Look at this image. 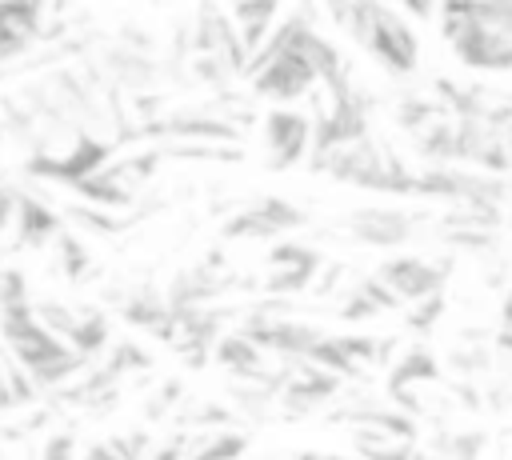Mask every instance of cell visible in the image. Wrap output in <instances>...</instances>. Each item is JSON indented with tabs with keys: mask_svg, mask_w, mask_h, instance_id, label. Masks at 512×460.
Listing matches in <instances>:
<instances>
[{
	"mask_svg": "<svg viewBox=\"0 0 512 460\" xmlns=\"http://www.w3.org/2000/svg\"><path fill=\"white\" fill-rule=\"evenodd\" d=\"M16 204H20V192L8 188V184H0V232L16 224Z\"/></svg>",
	"mask_w": 512,
	"mask_h": 460,
	"instance_id": "27",
	"label": "cell"
},
{
	"mask_svg": "<svg viewBox=\"0 0 512 460\" xmlns=\"http://www.w3.org/2000/svg\"><path fill=\"white\" fill-rule=\"evenodd\" d=\"M104 72H108L120 88H128V92H140V88H148V84L156 80L152 52L132 48V44H112V48L104 52Z\"/></svg>",
	"mask_w": 512,
	"mask_h": 460,
	"instance_id": "15",
	"label": "cell"
},
{
	"mask_svg": "<svg viewBox=\"0 0 512 460\" xmlns=\"http://www.w3.org/2000/svg\"><path fill=\"white\" fill-rule=\"evenodd\" d=\"M228 20H232V28L240 36V48L248 52V64H252V56L272 40L280 8L276 4H236V8H228Z\"/></svg>",
	"mask_w": 512,
	"mask_h": 460,
	"instance_id": "14",
	"label": "cell"
},
{
	"mask_svg": "<svg viewBox=\"0 0 512 460\" xmlns=\"http://www.w3.org/2000/svg\"><path fill=\"white\" fill-rule=\"evenodd\" d=\"M312 116L296 112V108H272L264 116V148H268V164L272 168H292L312 152Z\"/></svg>",
	"mask_w": 512,
	"mask_h": 460,
	"instance_id": "8",
	"label": "cell"
},
{
	"mask_svg": "<svg viewBox=\"0 0 512 460\" xmlns=\"http://www.w3.org/2000/svg\"><path fill=\"white\" fill-rule=\"evenodd\" d=\"M176 396H180V384H176V380H168V384L156 392V400L148 404V416H152V420H156V416H168V408H172V400H176Z\"/></svg>",
	"mask_w": 512,
	"mask_h": 460,
	"instance_id": "28",
	"label": "cell"
},
{
	"mask_svg": "<svg viewBox=\"0 0 512 460\" xmlns=\"http://www.w3.org/2000/svg\"><path fill=\"white\" fill-rule=\"evenodd\" d=\"M4 268H8V264H4V260H0V292H4Z\"/></svg>",
	"mask_w": 512,
	"mask_h": 460,
	"instance_id": "32",
	"label": "cell"
},
{
	"mask_svg": "<svg viewBox=\"0 0 512 460\" xmlns=\"http://www.w3.org/2000/svg\"><path fill=\"white\" fill-rule=\"evenodd\" d=\"M72 192L80 196V204H92V208H104V212H108V208H132V200H136V188L124 184V180L112 172V164H108L104 172L80 180Z\"/></svg>",
	"mask_w": 512,
	"mask_h": 460,
	"instance_id": "18",
	"label": "cell"
},
{
	"mask_svg": "<svg viewBox=\"0 0 512 460\" xmlns=\"http://www.w3.org/2000/svg\"><path fill=\"white\" fill-rule=\"evenodd\" d=\"M108 444L116 448V456H120V460H140V456L148 452V432H144V428H136V432H124V436H112Z\"/></svg>",
	"mask_w": 512,
	"mask_h": 460,
	"instance_id": "24",
	"label": "cell"
},
{
	"mask_svg": "<svg viewBox=\"0 0 512 460\" xmlns=\"http://www.w3.org/2000/svg\"><path fill=\"white\" fill-rule=\"evenodd\" d=\"M292 460H344V456H336V452H316V448H308V452H296Z\"/></svg>",
	"mask_w": 512,
	"mask_h": 460,
	"instance_id": "31",
	"label": "cell"
},
{
	"mask_svg": "<svg viewBox=\"0 0 512 460\" xmlns=\"http://www.w3.org/2000/svg\"><path fill=\"white\" fill-rule=\"evenodd\" d=\"M348 236L356 244H368V248H400L412 240L416 232V216L400 212V208H356L348 220H344Z\"/></svg>",
	"mask_w": 512,
	"mask_h": 460,
	"instance_id": "10",
	"label": "cell"
},
{
	"mask_svg": "<svg viewBox=\"0 0 512 460\" xmlns=\"http://www.w3.org/2000/svg\"><path fill=\"white\" fill-rule=\"evenodd\" d=\"M80 460H120V456H116V448H112V444L104 440V444H88Z\"/></svg>",
	"mask_w": 512,
	"mask_h": 460,
	"instance_id": "30",
	"label": "cell"
},
{
	"mask_svg": "<svg viewBox=\"0 0 512 460\" xmlns=\"http://www.w3.org/2000/svg\"><path fill=\"white\" fill-rule=\"evenodd\" d=\"M44 16L40 4H0V72L44 36Z\"/></svg>",
	"mask_w": 512,
	"mask_h": 460,
	"instance_id": "12",
	"label": "cell"
},
{
	"mask_svg": "<svg viewBox=\"0 0 512 460\" xmlns=\"http://www.w3.org/2000/svg\"><path fill=\"white\" fill-rule=\"evenodd\" d=\"M448 268L452 260H428V256H392L376 268L380 284L400 300V304H420L428 296H440L444 292V280H448Z\"/></svg>",
	"mask_w": 512,
	"mask_h": 460,
	"instance_id": "6",
	"label": "cell"
},
{
	"mask_svg": "<svg viewBox=\"0 0 512 460\" xmlns=\"http://www.w3.org/2000/svg\"><path fill=\"white\" fill-rule=\"evenodd\" d=\"M112 152H116L112 140H100V136H92V132H84V128L76 124V128H68L64 144H40V148L24 160V172L36 176V180H56V184L76 188L80 180L104 172V168L112 164V160H108Z\"/></svg>",
	"mask_w": 512,
	"mask_h": 460,
	"instance_id": "2",
	"label": "cell"
},
{
	"mask_svg": "<svg viewBox=\"0 0 512 460\" xmlns=\"http://www.w3.org/2000/svg\"><path fill=\"white\" fill-rule=\"evenodd\" d=\"M304 208H296L292 200H280V196H260L252 200L248 208H240L236 216H228V224L220 228L224 240H276L304 228Z\"/></svg>",
	"mask_w": 512,
	"mask_h": 460,
	"instance_id": "5",
	"label": "cell"
},
{
	"mask_svg": "<svg viewBox=\"0 0 512 460\" xmlns=\"http://www.w3.org/2000/svg\"><path fill=\"white\" fill-rule=\"evenodd\" d=\"M328 16L392 76H408L416 72L420 60V40L412 32V24L404 20V12L384 8V4H336L328 8Z\"/></svg>",
	"mask_w": 512,
	"mask_h": 460,
	"instance_id": "1",
	"label": "cell"
},
{
	"mask_svg": "<svg viewBox=\"0 0 512 460\" xmlns=\"http://www.w3.org/2000/svg\"><path fill=\"white\" fill-rule=\"evenodd\" d=\"M440 316H444V292H440V296H428V300H420V304H412L408 316H404V324H408L412 332H428Z\"/></svg>",
	"mask_w": 512,
	"mask_h": 460,
	"instance_id": "23",
	"label": "cell"
},
{
	"mask_svg": "<svg viewBox=\"0 0 512 460\" xmlns=\"http://www.w3.org/2000/svg\"><path fill=\"white\" fill-rule=\"evenodd\" d=\"M324 268V256L308 244H296V240H280L272 244L268 252V276H264V292L268 296H292V292H304L316 272Z\"/></svg>",
	"mask_w": 512,
	"mask_h": 460,
	"instance_id": "7",
	"label": "cell"
},
{
	"mask_svg": "<svg viewBox=\"0 0 512 460\" xmlns=\"http://www.w3.org/2000/svg\"><path fill=\"white\" fill-rule=\"evenodd\" d=\"M60 340H64L76 356L92 360L96 352L108 348V316H104L100 308H76V316H72V324L64 328Z\"/></svg>",
	"mask_w": 512,
	"mask_h": 460,
	"instance_id": "17",
	"label": "cell"
},
{
	"mask_svg": "<svg viewBox=\"0 0 512 460\" xmlns=\"http://www.w3.org/2000/svg\"><path fill=\"white\" fill-rule=\"evenodd\" d=\"M240 332L260 348V352H272V356H284L288 364L296 360H308V352L324 340V332L316 324H304L296 316H284V312H272V308H260L252 316H244Z\"/></svg>",
	"mask_w": 512,
	"mask_h": 460,
	"instance_id": "4",
	"label": "cell"
},
{
	"mask_svg": "<svg viewBox=\"0 0 512 460\" xmlns=\"http://www.w3.org/2000/svg\"><path fill=\"white\" fill-rule=\"evenodd\" d=\"M40 460H76V440L72 432H52L40 444Z\"/></svg>",
	"mask_w": 512,
	"mask_h": 460,
	"instance_id": "25",
	"label": "cell"
},
{
	"mask_svg": "<svg viewBox=\"0 0 512 460\" xmlns=\"http://www.w3.org/2000/svg\"><path fill=\"white\" fill-rule=\"evenodd\" d=\"M212 360H216L220 368H228L232 376H240V380H260V376H268V372H264V352H260L244 332H224V336L216 340V348H212Z\"/></svg>",
	"mask_w": 512,
	"mask_h": 460,
	"instance_id": "16",
	"label": "cell"
},
{
	"mask_svg": "<svg viewBox=\"0 0 512 460\" xmlns=\"http://www.w3.org/2000/svg\"><path fill=\"white\" fill-rule=\"evenodd\" d=\"M440 32L452 44L456 60L484 72H508L512 68V36L488 28L476 16V4H444L440 8Z\"/></svg>",
	"mask_w": 512,
	"mask_h": 460,
	"instance_id": "3",
	"label": "cell"
},
{
	"mask_svg": "<svg viewBox=\"0 0 512 460\" xmlns=\"http://www.w3.org/2000/svg\"><path fill=\"white\" fill-rule=\"evenodd\" d=\"M104 368L112 372V376H132V372H148L152 368V356L140 348V344H132V340H120V344H112L108 348V360H104Z\"/></svg>",
	"mask_w": 512,
	"mask_h": 460,
	"instance_id": "20",
	"label": "cell"
},
{
	"mask_svg": "<svg viewBox=\"0 0 512 460\" xmlns=\"http://www.w3.org/2000/svg\"><path fill=\"white\" fill-rule=\"evenodd\" d=\"M340 376H332V372H324V368H316V364H308V360H296V364H288V372H284V388H280V408L288 412V416H304V412H312V408H320L324 400H332L336 392H340Z\"/></svg>",
	"mask_w": 512,
	"mask_h": 460,
	"instance_id": "9",
	"label": "cell"
},
{
	"mask_svg": "<svg viewBox=\"0 0 512 460\" xmlns=\"http://www.w3.org/2000/svg\"><path fill=\"white\" fill-rule=\"evenodd\" d=\"M16 240L24 248H44V244H56L64 236V220L52 204H44L40 196L32 192H20V204H16Z\"/></svg>",
	"mask_w": 512,
	"mask_h": 460,
	"instance_id": "13",
	"label": "cell"
},
{
	"mask_svg": "<svg viewBox=\"0 0 512 460\" xmlns=\"http://www.w3.org/2000/svg\"><path fill=\"white\" fill-rule=\"evenodd\" d=\"M56 252H60V268H64L68 280H80V276L92 268V252H88L72 232H64V236L56 240Z\"/></svg>",
	"mask_w": 512,
	"mask_h": 460,
	"instance_id": "22",
	"label": "cell"
},
{
	"mask_svg": "<svg viewBox=\"0 0 512 460\" xmlns=\"http://www.w3.org/2000/svg\"><path fill=\"white\" fill-rule=\"evenodd\" d=\"M148 460H188V436L184 432H176L172 440H164Z\"/></svg>",
	"mask_w": 512,
	"mask_h": 460,
	"instance_id": "26",
	"label": "cell"
},
{
	"mask_svg": "<svg viewBox=\"0 0 512 460\" xmlns=\"http://www.w3.org/2000/svg\"><path fill=\"white\" fill-rule=\"evenodd\" d=\"M68 220H76L80 228H88V232H100V236H116L128 220H116L112 212H104V208H92V204H72L68 212H64Z\"/></svg>",
	"mask_w": 512,
	"mask_h": 460,
	"instance_id": "21",
	"label": "cell"
},
{
	"mask_svg": "<svg viewBox=\"0 0 512 460\" xmlns=\"http://www.w3.org/2000/svg\"><path fill=\"white\" fill-rule=\"evenodd\" d=\"M244 452H248V436L236 428L200 432L196 440H188V460H240Z\"/></svg>",
	"mask_w": 512,
	"mask_h": 460,
	"instance_id": "19",
	"label": "cell"
},
{
	"mask_svg": "<svg viewBox=\"0 0 512 460\" xmlns=\"http://www.w3.org/2000/svg\"><path fill=\"white\" fill-rule=\"evenodd\" d=\"M132 136H152L160 144H236L240 132L228 120L216 116H176V120H152L144 128H136ZM128 136V140H132Z\"/></svg>",
	"mask_w": 512,
	"mask_h": 460,
	"instance_id": "11",
	"label": "cell"
},
{
	"mask_svg": "<svg viewBox=\"0 0 512 460\" xmlns=\"http://www.w3.org/2000/svg\"><path fill=\"white\" fill-rule=\"evenodd\" d=\"M8 408H16V400H12V388H8V360L0 356V412H8Z\"/></svg>",
	"mask_w": 512,
	"mask_h": 460,
	"instance_id": "29",
	"label": "cell"
}]
</instances>
